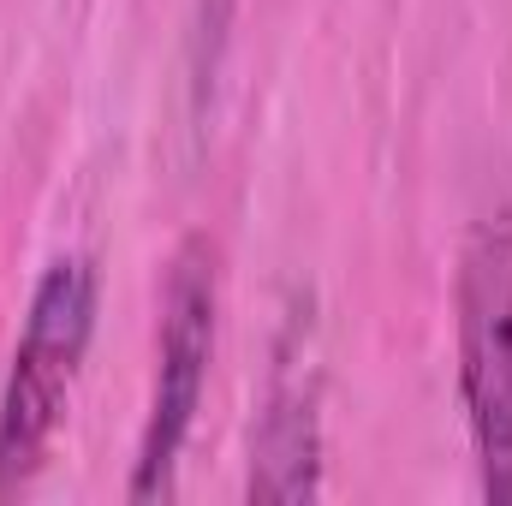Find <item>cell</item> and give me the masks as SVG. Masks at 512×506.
Returning a JSON list of instances; mask_svg holds the SVG:
<instances>
[{"instance_id": "6da1fadb", "label": "cell", "mask_w": 512, "mask_h": 506, "mask_svg": "<svg viewBox=\"0 0 512 506\" xmlns=\"http://www.w3.org/2000/svg\"><path fill=\"white\" fill-rule=\"evenodd\" d=\"M96 298H102V274L78 251L54 256L30 292L12 364L0 381V501L30 489V477L54 447V429L66 417V399L78 387L96 334Z\"/></svg>"}, {"instance_id": "7a4b0ae2", "label": "cell", "mask_w": 512, "mask_h": 506, "mask_svg": "<svg viewBox=\"0 0 512 506\" xmlns=\"http://www.w3.org/2000/svg\"><path fill=\"white\" fill-rule=\"evenodd\" d=\"M215 310H221V274L209 239H185L167 262L161 286V328H155V381L143 405V435H137V465H131V501H161L173 495L179 453L191 441L209 364H215Z\"/></svg>"}, {"instance_id": "3957f363", "label": "cell", "mask_w": 512, "mask_h": 506, "mask_svg": "<svg viewBox=\"0 0 512 506\" xmlns=\"http://www.w3.org/2000/svg\"><path fill=\"white\" fill-rule=\"evenodd\" d=\"M459 393L483 495L512 506V215L471 227L459 251Z\"/></svg>"}, {"instance_id": "277c9868", "label": "cell", "mask_w": 512, "mask_h": 506, "mask_svg": "<svg viewBox=\"0 0 512 506\" xmlns=\"http://www.w3.org/2000/svg\"><path fill=\"white\" fill-rule=\"evenodd\" d=\"M322 441H316V411L304 381L280 370V381L262 399L251 447V501H316L322 495Z\"/></svg>"}]
</instances>
